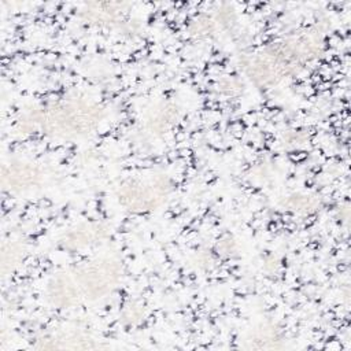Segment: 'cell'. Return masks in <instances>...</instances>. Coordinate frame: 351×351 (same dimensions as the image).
Returning <instances> with one entry per match:
<instances>
[{"label": "cell", "instance_id": "cell-5", "mask_svg": "<svg viewBox=\"0 0 351 351\" xmlns=\"http://www.w3.org/2000/svg\"><path fill=\"white\" fill-rule=\"evenodd\" d=\"M10 178L11 189L26 191L34 186H38L44 178L43 171L37 165L33 163H14L10 169V176L4 174V178Z\"/></svg>", "mask_w": 351, "mask_h": 351}, {"label": "cell", "instance_id": "cell-3", "mask_svg": "<svg viewBox=\"0 0 351 351\" xmlns=\"http://www.w3.org/2000/svg\"><path fill=\"white\" fill-rule=\"evenodd\" d=\"M103 119V110L88 99H60L43 106L27 115L33 129L55 138L86 137L95 132Z\"/></svg>", "mask_w": 351, "mask_h": 351}, {"label": "cell", "instance_id": "cell-2", "mask_svg": "<svg viewBox=\"0 0 351 351\" xmlns=\"http://www.w3.org/2000/svg\"><path fill=\"white\" fill-rule=\"evenodd\" d=\"M121 276L119 261L96 258L56 274L48 285V296L59 307L97 300L118 287Z\"/></svg>", "mask_w": 351, "mask_h": 351}, {"label": "cell", "instance_id": "cell-4", "mask_svg": "<svg viewBox=\"0 0 351 351\" xmlns=\"http://www.w3.org/2000/svg\"><path fill=\"white\" fill-rule=\"evenodd\" d=\"M171 181L165 174L136 176L125 181L117 192L119 206L129 213H147L159 208L170 197Z\"/></svg>", "mask_w": 351, "mask_h": 351}, {"label": "cell", "instance_id": "cell-1", "mask_svg": "<svg viewBox=\"0 0 351 351\" xmlns=\"http://www.w3.org/2000/svg\"><path fill=\"white\" fill-rule=\"evenodd\" d=\"M324 40L317 30L306 29L292 33L247 56L243 62L247 77L259 86L277 85L287 77L299 74L314 63Z\"/></svg>", "mask_w": 351, "mask_h": 351}]
</instances>
